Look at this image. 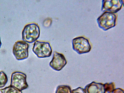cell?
Listing matches in <instances>:
<instances>
[{
  "label": "cell",
  "mask_w": 124,
  "mask_h": 93,
  "mask_svg": "<svg viewBox=\"0 0 124 93\" xmlns=\"http://www.w3.org/2000/svg\"><path fill=\"white\" fill-rule=\"evenodd\" d=\"M40 30L39 25L33 23L26 25L22 32V39L23 41L28 43H32L39 38Z\"/></svg>",
  "instance_id": "obj_1"
},
{
  "label": "cell",
  "mask_w": 124,
  "mask_h": 93,
  "mask_svg": "<svg viewBox=\"0 0 124 93\" xmlns=\"http://www.w3.org/2000/svg\"><path fill=\"white\" fill-rule=\"evenodd\" d=\"M116 19L115 14L106 11L99 17L97 21L99 27L106 31L115 26Z\"/></svg>",
  "instance_id": "obj_2"
},
{
  "label": "cell",
  "mask_w": 124,
  "mask_h": 93,
  "mask_svg": "<svg viewBox=\"0 0 124 93\" xmlns=\"http://www.w3.org/2000/svg\"><path fill=\"white\" fill-rule=\"evenodd\" d=\"M32 51L39 58L50 57L52 53V49L49 42L37 41L35 42Z\"/></svg>",
  "instance_id": "obj_3"
},
{
  "label": "cell",
  "mask_w": 124,
  "mask_h": 93,
  "mask_svg": "<svg viewBox=\"0 0 124 93\" xmlns=\"http://www.w3.org/2000/svg\"><path fill=\"white\" fill-rule=\"evenodd\" d=\"M72 44L73 49L79 54L88 53L91 49V46L88 39L82 36L73 39Z\"/></svg>",
  "instance_id": "obj_4"
},
{
  "label": "cell",
  "mask_w": 124,
  "mask_h": 93,
  "mask_svg": "<svg viewBox=\"0 0 124 93\" xmlns=\"http://www.w3.org/2000/svg\"><path fill=\"white\" fill-rule=\"evenodd\" d=\"M10 85L20 91L26 89L28 87L26 81V75L20 71H15L11 75Z\"/></svg>",
  "instance_id": "obj_5"
},
{
  "label": "cell",
  "mask_w": 124,
  "mask_h": 93,
  "mask_svg": "<svg viewBox=\"0 0 124 93\" xmlns=\"http://www.w3.org/2000/svg\"><path fill=\"white\" fill-rule=\"evenodd\" d=\"M29 47L28 44L23 41L15 42L13 46V53L17 60H23L28 57Z\"/></svg>",
  "instance_id": "obj_6"
},
{
  "label": "cell",
  "mask_w": 124,
  "mask_h": 93,
  "mask_svg": "<svg viewBox=\"0 0 124 93\" xmlns=\"http://www.w3.org/2000/svg\"><path fill=\"white\" fill-rule=\"evenodd\" d=\"M123 0H104L102 1L101 10L115 13L121 8L123 4Z\"/></svg>",
  "instance_id": "obj_7"
},
{
  "label": "cell",
  "mask_w": 124,
  "mask_h": 93,
  "mask_svg": "<svg viewBox=\"0 0 124 93\" xmlns=\"http://www.w3.org/2000/svg\"><path fill=\"white\" fill-rule=\"evenodd\" d=\"M67 62L66 59L62 54L54 51L49 65L54 70L59 71L64 67Z\"/></svg>",
  "instance_id": "obj_8"
},
{
  "label": "cell",
  "mask_w": 124,
  "mask_h": 93,
  "mask_svg": "<svg viewBox=\"0 0 124 93\" xmlns=\"http://www.w3.org/2000/svg\"><path fill=\"white\" fill-rule=\"evenodd\" d=\"M86 93H106L104 84L93 81L85 88Z\"/></svg>",
  "instance_id": "obj_9"
},
{
  "label": "cell",
  "mask_w": 124,
  "mask_h": 93,
  "mask_svg": "<svg viewBox=\"0 0 124 93\" xmlns=\"http://www.w3.org/2000/svg\"><path fill=\"white\" fill-rule=\"evenodd\" d=\"M70 86L66 85H61L57 87L55 93H72Z\"/></svg>",
  "instance_id": "obj_10"
},
{
  "label": "cell",
  "mask_w": 124,
  "mask_h": 93,
  "mask_svg": "<svg viewBox=\"0 0 124 93\" xmlns=\"http://www.w3.org/2000/svg\"><path fill=\"white\" fill-rule=\"evenodd\" d=\"M0 91L1 93H22L21 91L10 85L0 89Z\"/></svg>",
  "instance_id": "obj_11"
},
{
  "label": "cell",
  "mask_w": 124,
  "mask_h": 93,
  "mask_svg": "<svg viewBox=\"0 0 124 93\" xmlns=\"http://www.w3.org/2000/svg\"><path fill=\"white\" fill-rule=\"evenodd\" d=\"M8 81V78L6 74L3 71H0V88L4 87Z\"/></svg>",
  "instance_id": "obj_12"
},
{
  "label": "cell",
  "mask_w": 124,
  "mask_h": 93,
  "mask_svg": "<svg viewBox=\"0 0 124 93\" xmlns=\"http://www.w3.org/2000/svg\"><path fill=\"white\" fill-rule=\"evenodd\" d=\"M104 84L106 92L108 93H112L115 89V85L113 82L107 83Z\"/></svg>",
  "instance_id": "obj_13"
},
{
  "label": "cell",
  "mask_w": 124,
  "mask_h": 93,
  "mask_svg": "<svg viewBox=\"0 0 124 93\" xmlns=\"http://www.w3.org/2000/svg\"><path fill=\"white\" fill-rule=\"evenodd\" d=\"M72 93H86L85 89L81 87H78L73 90L72 91Z\"/></svg>",
  "instance_id": "obj_14"
},
{
  "label": "cell",
  "mask_w": 124,
  "mask_h": 93,
  "mask_svg": "<svg viewBox=\"0 0 124 93\" xmlns=\"http://www.w3.org/2000/svg\"><path fill=\"white\" fill-rule=\"evenodd\" d=\"M112 93H124V90L120 88L115 89Z\"/></svg>",
  "instance_id": "obj_15"
},
{
  "label": "cell",
  "mask_w": 124,
  "mask_h": 93,
  "mask_svg": "<svg viewBox=\"0 0 124 93\" xmlns=\"http://www.w3.org/2000/svg\"><path fill=\"white\" fill-rule=\"evenodd\" d=\"M1 45V41L0 38V48Z\"/></svg>",
  "instance_id": "obj_16"
}]
</instances>
